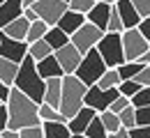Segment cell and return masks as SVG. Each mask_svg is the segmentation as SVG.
Returning a JSON list of instances; mask_svg holds the SVG:
<instances>
[{
	"label": "cell",
	"mask_w": 150,
	"mask_h": 138,
	"mask_svg": "<svg viewBox=\"0 0 150 138\" xmlns=\"http://www.w3.org/2000/svg\"><path fill=\"white\" fill-rule=\"evenodd\" d=\"M5 106H7V118H9L7 129H16L19 131V129H25V127H39L42 124V120L37 115L39 104L28 99L16 88H9V97L5 101Z\"/></svg>",
	"instance_id": "6da1fadb"
},
{
	"label": "cell",
	"mask_w": 150,
	"mask_h": 138,
	"mask_svg": "<svg viewBox=\"0 0 150 138\" xmlns=\"http://www.w3.org/2000/svg\"><path fill=\"white\" fill-rule=\"evenodd\" d=\"M12 88H16L19 92H23L25 97L33 99L35 104H42V99H44V81L37 74L35 60L30 58V55H25L19 62V71H16V78L12 83Z\"/></svg>",
	"instance_id": "7a4b0ae2"
},
{
	"label": "cell",
	"mask_w": 150,
	"mask_h": 138,
	"mask_svg": "<svg viewBox=\"0 0 150 138\" xmlns=\"http://www.w3.org/2000/svg\"><path fill=\"white\" fill-rule=\"evenodd\" d=\"M60 83L62 85H60V106H58V111H60V115L65 120H69L76 111L83 108V97H86V90L88 88L76 78L74 74L62 76Z\"/></svg>",
	"instance_id": "3957f363"
},
{
	"label": "cell",
	"mask_w": 150,
	"mask_h": 138,
	"mask_svg": "<svg viewBox=\"0 0 150 138\" xmlns=\"http://www.w3.org/2000/svg\"><path fill=\"white\" fill-rule=\"evenodd\" d=\"M99 58L104 60L106 69H115L125 62V53H122V39L120 32H104V37L99 39V44L95 46Z\"/></svg>",
	"instance_id": "277c9868"
},
{
	"label": "cell",
	"mask_w": 150,
	"mask_h": 138,
	"mask_svg": "<svg viewBox=\"0 0 150 138\" xmlns=\"http://www.w3.org/2000/svg\"><path fill=\"white\" fill-rule=\"evenodd\" d=\"M106 71V64H104V60L99 58V53H97V48H90L83 58H81V64L76 67L74 76L86 88H90V85H95L97 81L102 78V74Z\"/></svg>",
	"instance_id": "5b68a950"
},
{
	"label": "cell",
	"mask_w": 150,
	"mask_h": 138,
	"mask_svg": "<svg viewBox=\"0 0 150 138\" xmlns=\"http://www.w3.org/2000/svg\"><path fill=\"white\" fill-rule=\"evenodd\" d=\"M120 39H122V53H125V62H134V60H141L148 51V41L143 39V35L129 28V30H122L120 32Z\"/></svg>",
	"instance_id": "8992f818"
},
{
	"label": "cell",
	"mask_w": 150,
	"mask_h": 138,
	"mask_svg": "<svg viewBox=\"0 0 150 138\" xmlns=\"http://www.w3.org/2000/svg\"><path fill=\"white\" fill-rule=\"evenodd\" d=\"M102 37H104V30L95 28L93 23H88V21H86V23L76 30L74 35L69 37V44L74 46L81 55H86L90 48H95V46L99 44V39H102Z\"/></svg>",
	"instance_id": "52a82bcc"
},
{
	"label": "cell",
	"mask_w": 150,
	"mask_h": 138,
	"mask_svg": "<svg viewBox=\"0 0 150 138\" xmlns=\"http://www.w3.org/2000/svg\"><path fill=\"white\" fill-rule=\"evenodd\" d=\"M118 97V88H111V90H102L97 85H90L86 90V97H83V106L93 108L95 113H102V111H109L111 101Z\"/></svg>",
	"instance_id": "ba28073f"
},
{
	"label": "cell",
	"mask_w": 150,
	"mask_h": 138,
	"mask_svg": "<svg viewBox=\"0 0 150 138\" xmlns=\"http://www.w3.org/2000/svg\"><path fill=\"white\" fill-rule=\"evenodd\" d=\"M65 9H67V5L62 0H37L33 5V12L37 14V19L44 21L49 28L60 21V16L65 14Z\"/></svg>",
	"instance_id": "9c48e42d"
},
{
	"label": "cell",
	"mask_w": 150,
	"mask_h": 138,
	"mask_svg": "<svg viewBox=\"0 0 150 138\" xmlns=\"http://www.w3.org/2000/svg\"><path fill=\"white\" fill-rule=\"evenodd\" d=\"M25 55H28V44H25V41L9 39L7 35L0 32V58H5V60H9V62H14V64H19Z\"/></svg>",
	"instance_id": "30bf717a"
},
{
	"label": "cell",
	"mask_w": 150,
	"mask_h": 138,
	"mask_svg": "<svg viewBox=\"0 0 150 138\" xmlns=\"http://www.w3.org/2000/svg\"><path fill=\"white\" fill-rule=\"evenodd\" d=\"M53 55H56V60H58V64H60V69H62L65 76H67V74H74L76 67L81 64V58H83L72 44H67V46H62V48L53 51Z\"/></svg>",
	"instance_id": "8fae6325"
},
{
	"label": "cell",
	"mask_w": 150,
	"mask_h": 138,
	"mask_svg": "<svg viewBox=\"0 0 150 138\" xmlns=\"http://www.w3.org/2000/svg\"><path fill=\"white\" fill-rule=\"evenodd\" d=\"M113 9H115V12H118V16H120L122 30H129V28H136V25H139L141 16L136 14V9L132 7L129 0H118V2L113 5Z\"/></svg>",
	"instance_id": "7c38bea8"
},
{
	"label": "cell",
	"mask_w": 150,
	"mask_h": 138,
	"mask_svg": "<svg viewBox=\"0 0 150 138\" xmlns=\"http://www.w3.org/2000/svg\"><path fill=\"white\" fill-rule=\"evenodd\" d=\"M95 115H97V113H95L93 108H88V106H83L81 111H76L74 115L67 120V129H69V134H83Z\"/></svg>",
	"instance_id": "4fadbf2b"
},
{
	"label": "cell",
	"mask_w": 150,
	"mask_h": 138,
	"mask_svg": "<svg viewBox=\"0 0 150 138\" xmlns=\"http://www.w3.org/2000/svg\"><path fill=\"white\" fill-rule=\"evenodd\" d=\"M35 69H37V74L42 76V81H49V78H62V76H65L53 53H51V55H46L44 60H39V62H35Z\"/></svg>",
	"instance_id": "5bb4252c"
},
{
	"label": "cell",
	"mask_w": 150,
	"mask_h": 138,
	"mask_svg": "<svg viewBox=\"0 0 150 138\" xmlns=\"http://www.w3.org/2000/svg\"><path fill=\"white\" fill-rule=\"evenodd\" d=\"M111 7H113V5L95 2L93 9L86 14V21H88V23H93L95 28H99V30H104V32H106V21H109V14H111Z\"/></svg>",
	"instance_id": "9a60e30c"
},
{
	"label": "cell",
	"mask_w": 150,
	"mask_h": 138,
	"mask_svg": "<svg viewBox=\"0 0 150 138\" xmlns=\"http://www.w3.org/2000/svg\"><path fill=\"white\" fill-rule=\"evenodd\" d=\"M83 23H86V16H83V14L72 12V9H65V14L60 16V21H58L56 25L62 30V32H65V35H69V37H72L76 30L83 25Z\"/></svg>",
	"instance_id": "2e32d148"
},
{
	"label": "cell",
	"mask_w": 150,
	"mask_h": 138,
	"mask_svg": "<svg viewBox=\"0 0 150 138\" xmlns=\"http://www.w3.org/2000/svg\"><path fill=\"white\" fill-rule=\"evenodd\" d=\"M23 14V0H5L0 2V28H5L9 21L19 19Z\"/></svg>",
	"instance_id": "e0dca14e"
},
{
	"label": "cell",
	"mask_w": 150,
	"mask_h": 138,
	"mask_svg": "<svg viewBox=\"0 0 150 138\" xmlns=\"http://www.w3.org/2000/svg\"><path fill=\"white\" fill-rule=\"evenodd\" d=\"M28 21L23 19V16H19V19L9 21L5 28H0V32L2 35H7L9 39H16V41H25V35H28Z\"/></svg>",
	"instance_id": "ac0fdd59"
},
{
	"label": "cell",
	"mask_w": 150,
	"mask_h": 138,
	"mask_svg": "<svg viewBox=\"0 0 150 138\" xmlns=\"http://www.w3.org/2000/svg\"><path fill=\"white\" fill-rule=\"evenodd\" d=\"M60 78H49L44 81V99H42V104H46V106H51V108H58L60 106Z\"/></svg>",
	"instance_id": "d6986e66"
},
{
	"label": "cell",
	"mask_w": 150,
	"mask_h": 138,
	"mask_svg": "<svg viewBox=\"0 0 150 138\" xmlns=\"http://www.w3.org/2000/svg\"><path fill=\"white\" fill-rule=\"evenodd\" d=\"M44 41L51 46V51H58V48H62V46H67V44H69V35H65L58 25H51V28H46Z\"/></svg>",
	"instance_id": "ffe728a7"
},
{
	"label": "cell",
	"mask_w": 150,
	"mask_h": 138,
	"mask_svg": "<svg viewBox=\"0 0 150 138\" xmlns=\"http://www.w3.org/2000/svg\"><path fill=\"white\" fill-rule=\"evenodd\" d=\"M42 134L44 138H69L67 122H42Z\"/></svg>",
	"instance_id": "44dd1931"
},
{
	"label": "cell",
	"mask_w": 150,
	"mask_h": 138,
	"mask_svg": "<svg viewBox=\"0 0 150 138\" xmlns=\"http://www.w3.org/2000/svg\"><path fill=\"white\" fill-rule=\"evenodd\" d=\"M16 71H19V64H14V62H9V60L0 58V83H5V85L12 88V83H14V78H16Z\"/></svg>",
	"instance_id": "7402d4cb"
},
{
	"label": "cell",
	"mask_w": 150,
	"mask_h": 138,
	"mask_svg": "<svg viewBox=\"0 0 150 138\" xmlns=\"http://www.w3.org/2000/svg\"><path fill=\"white\" fill-rule=\"evenodd\" d=\"M146 64L143 62H139V60H134V62H122L120 67H115V71H118V76H120V81H132L141 69H143Z\"/></svg>",
	"instance_id": "603a6c76"
},
{
	"label": "cell",
	"mask_w": 150,
	"mask_h": 138,
	"mask_svg": "<svg viewBox=\"0 0 150 138\" xmlns=\"http://www.w3.org/2000/svg\"><path fill=\"white\" fill-rule=\"evenodd\" d=\"M53 51H51V46L46 44L44 39L39 41H33V44H28V55L35 60V62H39V60H44L46 55H51Z\"/></svg>",
	"instance_id": "cb8c5ba5"
},
{
	"label": "cell",
	"mask_w": 150,
	"mask_h": 138,
	"mask_svg": "<svg viewBox=\"0 0 150 138\" xmlns=\"http://www.w3.org/2000/svg\"><path fill=\"white\" fill-rule=\"evenodd\" d=\"M46 23L44 21H33L30 25H28V35H25V44H33V41H39V39H44V35H46Z\"/></svg>",
	"instance_id": "d4e9b609"
},
{
	"label": "cell",
	"mask_w": 150,
	"mask_h": 138,
	"mask_svg": "<svg viewBox=\"0 0 150 138\" xmlns=\"http://www.w3.org/2000/svg\"><path fill=\"white\" fill-rule=\"evenodd\" d=\"M37 115H39L42 122H67V120L60 115V111H58V108H51V106H46V104H39Z\"/></svg>",
	"instance_id": "484cf974"
},
{
	"label": "cell",
	"mask_w": 150,
	"mask_h": 138,
	"mask_svg": "<svg viewBox=\"0 0 150 138\" xmlns=\"http://www.w3.org/2000/svg\"><path fill=\"white\" fill-rule=\"evenodd\" d=\"M97 115H99L102 127L106 129V134H113V131H118V129H120V120H118L115 113H111V111H102V113H97Z\"/></svg>",
	"instance_id": "4316f807"
},
{
	"label": "cell",
	"mask_w": 150,
	"mask_h": 138,
	"mask_svg": "<svg viewBox=\"0 0 150 138\" xmlns=\"http://www.w3.org/2000/svg\"><path fill=\"white\" fill-rule=\"evenodd\" d=\"M118 83H120L118 71H115V69H106V71L102 74V78L97 81L95 85H97V88H102V90H111V88H118Z\"/></svg>",
	"instance_id": "83f0119b"
},
{
	"label": "cell",
	"mask_w": 150,
	"mask_h": 138,
	"mask_svg": "<svg viewBox=\"0 0 150 138\" xmlns=\"http://www.w3.org/2000/svg\"><path fill=\"white\" fill-rule=\"evenodd\" d=\"M83 136H88V138H106L109 136L106 129H104L102 122H99V115H95V118L90 120V124H88V129L83 131Z\"/></svg>",
	"instance_id": "f1b7e54d"
},
{
	"label": "cell",
	"mask_w": 150,
	"mask_h": 138,
	"mask_svg": "<svg viewBox=\"0 0 150 138\" xmlns=\"http://www.w3.org/2000/svg\"><path fill=\"white\" fill-rule=\"evenodd\" d=\"M118 120H120V127L122 129H134L136 127V115H134V106H127L125 111H120L118 113Z\"/></svg>",
	"instance_id": "f546056e"
},
{
	"label": "cell",
	"mask_w": 150,
	"mask_h": 138,
	"mask_svg": "<svg viewBox=\"0 0 150 138\" xmlns=\"http://www.w3.org/2000/svg\"><path fill=\"white\" fill-rule=\"evenodd\" d=\"M129 106H134V108L150 106V85H148V88H139V92L129 99Z\"/></svg>",
	"instance_id": "4dcf8cb0"
},
{
	"label": "cell",
	"mask_w": 150,
	"mask_h": 138,
	"mask_svg": "<svg viewBox=\"0 0 150 138\" xmlns=\"http://www.w3.org/2000/svg\"><path fill=\"white\" fill-rule=\"evenodd\" d=\"M93 5H95V0H69L67 2V9H72V12H79V14H88L90 9H93Z\"/></svg>",
	"instance_id": "1f68e13d"
},
{
	"label": "cell",
	"mask_w": 150,
	"mask_h": 138,
	"mask_svg": "<svg viewBox=\"0 0 150 138\" xmlns=\"http://www.w3.org/2000/svg\"><path fill=\"white\" fill-rule=\"evenodd\" d=\"M139 83H134V81H120L118 83V95H122V97H127V99H132L136 92H139Z\"/></svg>",
	"instance_id": "d6a6232c"
},
{
	"label": "cell",
	"mask_w": 150,
	"mask_h": 138,
	"mask_svg": "<svg viewBox=\"0 0 150 138\" xmlns=\"http://www.w3.org/2000/svg\"><path fill=\"white\" fill-rule=\"evenodd\" d=\"M134 115H136V127H150V106L134 108Z\"/></svg>",
	"instance_id": "836d02e7"
},
{
	"label": "cell",
	"mask_w": 150,
	"mask_h": 138,
	"mask_svg": "<svg viewBox=\"0 0 150 138\" xmlns=\"http://www.w3.org/2000/svg\"><path fill=\"white\" fill-rule=\"evenodd\" d=\"M106 32H122L120 16H118V12L113 7H111V14H109V21H106Z\"/></svg>",
	"instance_id": "e575fe53"
},
{
	"label": "cell",
	"mask_w": 150,
	"mask_h": 138,
	"mask_svg": "<svg viewBox=\"0 0 150 138\" xmlns=\"http://www.w3.org/2000/svg\"><path fill=\"white\" fill-rule=\"evenodd\" d=\"M132 7L136 9V14L141 16V19H146V16H150V0H129Z\"/></svg>",
	"instance_id": "d590c367"
},
{
	"label": "cell",
	"mask_w": 150,
	"mask_h": 138,
	"mask_svg": "<svg viewBox=\"0 0 150 138\" xmlns=\"http://www.w3.org/2000/svg\"><path fill=\"white\" fill-rule=\"evenodd\" d=\"M127 106H129V99H127V97H122V95H118V97H115V99L111 101V106H109V111L118 115V113H120V111H125Z\"/></svg>",
	"instance_id": "8d00e7d4"
},
{
	"label": "cell",
	"mask_w": 150,
	"mask_h": 138,
	"mask_svg": "<svg viewBox=\"0 0 150 138\" xmlns=\"http://www.w3.org/2000/svg\"><path fill=\"white\" fill-rule=\"evenodd\" d=\"M19 138H44V134H42V124H39V127H25V129H19Z\"/></svg>",
	"instance_id": "74e56055"
},
{
	"label": "cell",
	"mask_w": 150,
	"mask_h": 138,
	"mask_svg": "<svg viewBox=\"0 0 150 138\" xmlns=\"http://www.w3.org/2000/svg\"><path fill=\"white\" fill-rule=\"evenodd\" d=\"M132 81H134V83H139L141 88H148V85H150V67L146 64V67H143V69H141V71H139Z\"/></svg>",
	"instance_id": "f35d334b"
},
{
	"label": "cell",
	"mask_w": 150,
	"mask_h": 138,
	"mask_svg": "<svg viewBox=\"0 0 150 138\" xmlns=\"http://www.w3.org/2000/svg\"><path fill=\"white\" fill-rule=\"evenodd\" d=\"M136 30H139V32L143 35V39L150 44V16H146V19H141V21H139Z\"/></svg>",
	"instance_id": "ab89813d"
},
{
	"label": "cell",
	"mask_w": 150,
	"mask_h": 138,
	"mask_svg": "<svg viewBox=\"0 0 150 138\" xmlns=\"http://www.w3.org/2000/svg\"><path fill=\"white\" fill-rule=\"evenodd\" d=\"M129 138H150V127H134V129H129Z\"/></svg>",
	"instance_id": "60d3db41"
},
{
	"label": "cell",
	"mask_w": 150,
	"mask_h": 138,
	"mask_svg": "<svg viewBox=\"0 0 150 138\" xmlns=\"http://www.w3.org/2000/svg\"><path fill=\"white\" fill-rule=\"evenodd\" d=\"M7 124H9V118H7V106H5V104H0V131H5V129H7Z\"/></svg>",
	"instance_id": "b9f144b4"
},
{
	"label": "cell",
	"mask_w": 150,
	"mask_h": 138,
	"mask_svg": "<svg viewBox=\"0 0 150 138\" xmlns=\"http://www.w3.org/2000/svg\"><path fill=\"white\" fill-rule=\"evenodd\" d=\"M23 19L28 21V23H33V21H37V14L33 12V7H23V14H21Z\"/></svg>",
	"instance_id": "7bdbcfd3"
},
{
	"label": "cell",
	"mask_w": 150,
	"mask_h": 138,
	"mask_svg": "<svg viewBox=\"0 0 150 138\" xmlns=\"http://www.w3.org/2000/svg\"><path fill=\"white\" fill-rule=\"evenodd\" d=\"M106 138H129V131L120 127L118 131H113V134H109V136H106Z\"/></svg>",
	"instance_id": "ee69618b"
},
{
	"label": "cell",
	"mask_w": 150,
	"mask_h": 138,
	"mask_svg": "<svg viewBox=\"0 0 150 138\" xmlns=\"http://www.w3.org/2000/svg\"><path fill=\"white\" fill-rule=\"evenodd\" d=\"M7 97H9V85H5V83H0V101L5 104V101H7Z\"/></svg>",
	"instance_id": "f6af8a7d"
},
{
	"label": "cell",
	"mask_w": 150,
	"mask_h": 138,
	"mask_svg": "<svg viewBox=\"0 0 150 138\" xmlns=\"http://www.w3.org/2000/svg\"><path fill=\"white\" fill-rule=\"evenodd\" d=\"M0 138H19V131L16 129H5V131H0Z\"/></svg>",
	"instance_id": "bcb514c9"
},
{
	"label": "cell",
	"mask_w": 150,
	"mask_h": 138,
	"mask_svg": "<svg viewBox=\"0 0 150 138\" xmlns=\"http://www.w3.org/2000/svg\"><path fill=\"white\" fill-rule=\"evenodd\" d=\"M139 62H143V64H150V46H148V51H146V55L139 60Z\"/></svg>",
	"instance_id": "7dc6e473"
},
{
	"label": "cell",
	"mask_w": 150,
	"mask_h": 138,
	"mask_svg": "<svg viewBox=\"0 0 150 138\" xmlns=\"http://www.w3.org/2000/svg\"><path fill=\"white\" fill-rule=\"evenodd\" d=\"M35 2H37V0H23V7H33Z\"/></svg>",
	"instance_id": "c3c4849f"
},
{
	"label": "cell",
	"mask_w": 150,
	"mask_h": 138,
	"mask_svg": "<svg viewBox=\"0 0 150 138\" xmlns=\"http://www.w3.org/2000/svg\"><path fill=\"white\" fill-rule=\"evenodd\" d=\"M95 2H104V5H115L118 0H95Z\"/></svg>",
	"instance_id": "681fc988"
},
{
	"label": "cell",
	"mask_w": 150,
	"mask_h": 138,
	"mask_svg": "<svg viewBox=\"0 0 150 138\" xmlns=\"http://www.w3.org/2000/svg\"><path fill=\"white\" fill-rule=\"evenodd\" d=\"M69 138H88V136H83V134H72Z\"/></svg>",
	"instance_id": "f907efd6"
},
{
	"label": "cell",
	"mask_w": 150,
	"mask_h": 138,
	"mask_svg": "<svg viewBox=\"0 0 150 138\" xmlns=\"http://www.w3.org/2000/svg\"><path fill=\"white\" fill-rule=\"evenodd\" d=\"M62 2H65V5H67V2H69V0H62Z\"/></svg>",
	"instance_id": "816d5d0a"
},
{
	"label": "cell",
	"mask_w": 150,
	"mask_h": 138,
	"mask_svg": "<svg viewBox=\"0 0 150 138\" xmlns=\"http://www.w3.org/2000/svg\"><path fill=\"white\" fill-rule=\"evenodd\" d=\"M0 2H5V0H0Z\"/></svg>",
	"instance_id": "f5cc1de1"
},
{
	"label": "cell",
	"mask_w": 150,
	"mask_h": 138,
	"mask_svg": "<svg viewBox=\"0 0 150 138\" xmlns=\"http://www.w3.org/2000/svg\"><path fill=\"white\" fill-rule=\"evenodd\" d=\"M0 104H2V101H0Z\"/></svg>",
	"instance_id": "db71d44e"
},
{
	"label": "cell",
	"mask_w": 150,
	"mask_h": 138,
	"mask_svg": "<svg viewBox=\"0 0 150 138\" xmlns=\"http://www.w3.org/2000/svg\"><path fill=\"white\" fill-rule=\"evenodd\" d=\"M148 67H150V64H148Z\"/></svg>",
	"instance_id": "11a10c76"
}]
</instances>
